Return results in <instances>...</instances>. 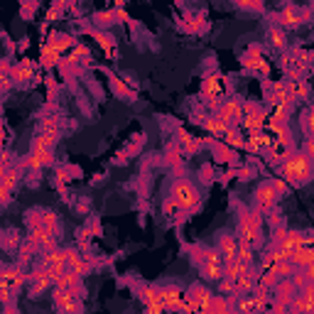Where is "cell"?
I'll list each match as a JSON object with an SVG mask.
<instances>
[{"label": "cell", "instance_id": "obj_15", "mask_svg": "<svg viewBox=\"0 0 314 314\" xmlns=\"http://www.w3.org/2000/svg\"><path fill=\"white\" fill-rule=\"evenodd\" d=\"M96 37H98V42H101L106 49H111V37H108V35H96Z\"/></svg>", "mask_w": 314, "mask_h": 314}, {"label": "cell", "instance_id": "obj_14", "mask_svg": "<svg viewBox=\"0 0 314 314\" xmlns=\"http://www.w3.org/2000/svg\"><path fill=\"white\" fill-rule=\"evenodd\" d=\"M270 37H272V45H277V47H282V35H280L277 30H272V32H270Z\"/></svg>", "mask_w": 314, "mask_h": 314}, {"label": "cell", "instance_id": "obj_3", "mask_svg": "<svg viewBox=\"0 0 314 314\" xmlns=\"http://www.w3.org/2000/svg\"><path fill=\"white\" fill-rule=\"evenodd\" d=\"M189 310H211V292L209 290H204V287H191L189 290Z\"/></svg>", "mask_w": 314, "mask_h": 314}, {"label": "cell", "instance_id": "obj_11", "mask_svg": "<svg viewBox=\"0 0 314 314\" xmlns=\"http://www.w3.org/2000/svg\"><path fill=\"white\" fill-rule=\"evenodd\" d=\"M292 260L297 263V265H314V251H305V248H300V251L292 255Z\"/></svg>", "mask_w": 314, "mask_h": 314}, {"label": "cell", "instance_id": "obj_2", "mask_svg": "<svg viewBox=\"0 0 314 314\" xmlns=\"http://www.w3.org/2000/svg\"><path fill=\"white\" fill-rule=\"evenodd\" d=\"M172 194H175L177 204L184 206V209H194V206L199 204V194H196V189L191 187L189 182H177V184L172 187Z\"/></svg>", "mask_w": 314, "mask_h": 314}, {"label": "cell", "instance_id": "obj_12", "mask_svg": "<svg viewBox=\"0 0 314 314\" xmlns=\"http://www.w3.org/2000/svg\"><path fill=\"white\" fill-rule=\"evenodd\" d=\"M241 7H251V10H260L263 7V0H236Z\"/></svg>", "mask_w": 314, "mask_h": 314}, {"label": "cell", "instance_id": "obj_9", "mask_svg": "<svg viewBox=\"0 0 314 314\" xmlns=\"http://www.w3.org/2000/svg\"><path fill=\"white\" fill-rule=\"evenodd\" d=\"M179 290H175V287H165V290H160V297H162V305L165 307H172V310H177L179 307Z\"/></svg>", "mask_w": 314, "mask_h": 314}, {"label": "cell", "instance_id": "obj_17", "mask_svg": "<svg viewBox=\"0 0 314 314\" xmlns=\"http://www.w3.org/2000/svg\"><path fill=\"white\" fill-rule=\"evenodd\" d=\"M310 128H314V111L310 113Z\"/></svg>", "mask_w": 314, "mask_h": 314}, {"label": "cell", "instance_id": "obj_10", "mask_svg": "<svg viewBox=\"0 0 314 314\" xmlns=\"http://www.w3.org/2000/svg\"><path fill=\"white\" fill-rule=\"evenodd\" d=\"M47 162H49V152H47V147H35L30 165H32V167H42V165H47Z\"/></svg>", "mask_w": 314, "mask_h": 314}, {"label": "cell", "instance_id": "obj_7", "mask_svg": "<svg viewBox=\"0 0 314 314\" xmlns=\"http://www.w3.org/2000/svg\"><path fill=\"white\" fill-rule=\"evenodd\" d=\"M219 253L224 255L226 263L236 260V238H233V236H224L221 243H219Z\"/></svg>", "mask_w": 314, "mask_h": 314}, {"label": "cell", "instance_id": "obj_13", "mask_svg": "<svg viewBox=\"0 0 314 314\" xmlns=\"http://www.w3.org/2000/svg\"><path fill=\"white\" fill-rule=\"evenodd\" d=\"M206 128H209L211 133H216V135H219V133H224V123H216V121H209Z\"/></svg>", "mask_w": 314, "mask_h": 314}, {"label": "cell", "instance_id": "obj_16", "mask_svg": "<svg viewBox=\"0 0 314 314\" xmlns=\"http://www.w3.org/2000/svg\"><path fill=\"white\" fill-rule=\"evenodd\" d=\"M307 275H310V280H314V265H310V270H307Z\"/></svg>", "mask_w": 314, "mask_h": 314}, {"label": "cell", "instance_id": "obj_8", "mask_svg": "<svg viewBox=\"0 0 314 314\" xmlns=\"http://www.w3.org/2000/svg\"><path fill=\"white\" fill-rule=\"evenodd\" d=\"M54 305H57L59 310H66V312H74V310L81 307L69 292H57V295H54Z\"/></svg>", "mask_w": 314, "mask_h": 314}, {"label": "cell", "instance_id": "obj_4", "mask_svg": "<svg viewBox=\"0 0 314 314\" xmlns=\"http://www.w3.org/2000/svg\"><path fill=\"white\" fill-rule=\"evenodd\" d=\"M204 275H206V277H211V280H219V277H221V253H216V251L206 253Z\"/></svg>", "mask_w": 314, "mask_h": 314}, {"label": "cell", "instance_id": "obj_6", "mask_svg": "<svg viewBox=\"0 0 314 314\" xmlns=\"http://www.w3.org/2000/svg\"><path fill=\"white\" fill-rule=\"evenodd\" d=\"M255 204L260 209H270L275 204V189L272 187H260L255 191Z\"/></svg>", "mask_w": 314, "mask_h": 314}, {"label": "cell", "instance_id": "obj_1", "mask_svg": "<svg viewBox=\"0 0 314 314\" xmlns=\"http://www.w3.org/2000/svg\"><path fill=\"white\" fill-rule=\"evenodd\" d=\"M282 175L295 182V184H305L314 177V165L310 155H290V160L282 165Z\"/></svg>", "mask_w": 314, "mask_h": 314}, {"label": "cell", "instance_id": "obj_5", "mask_svg": "<svg viewBox=\"0 0 314 314\" xmlns=\"http://www.w3.org/2000/svg\"><path fill=\"white\" fill-rule=\"evenodd\" d=\"M241 236H243V243H253L258 238V216L246 214L241 219Z\"/></svg>", "mask_w": 314, "mask_h": 314}]
</instances>
